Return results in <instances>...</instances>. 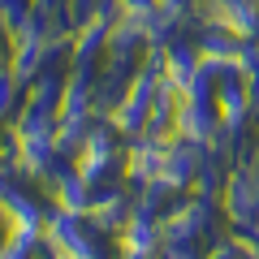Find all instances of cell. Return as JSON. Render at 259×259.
Wrapping results in <instances>:
<instances>
[{"instance_id":"cell-1","label":"cell","mask_w":259,"mask_h":259,"mask_svg":"<svg viewBox=\"0 0 259 259\" xmlns=\"http://www.w3.org/2000/svg\"><path fill=\"white\" fill-rule=\"evenodd\" d=\"M250 250H255V259H259V238H255V242H250Z\"/></svg>"}]
</instances>
